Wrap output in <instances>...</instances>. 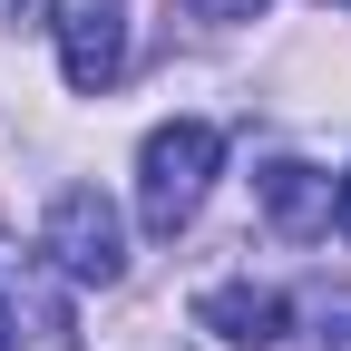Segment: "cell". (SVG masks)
<instances>
[{
  "instance_id": "cell-1",
  "label": "cell",
  "mask_w": 351,
  "mask_h": 351,
  "mask_svg": "<svg viewBox=\"0 0 351 351\" xmlns=\"http://www.w3.org/2000/svg\"><path fill=\"white\" fill-rule=\"evenodd\" d=\"M215 166H225V137H215L205 117H166L137 147V225L147 234H186L205 186H215Z\"/></svg>"
},
{
  "instance_id": "cell-2",
  "label": "cell",
  "mask_w": 351,
  "mask_h": 351,
  "mask_svg": "<svg viewBox=\"0 0 351 351\" xmlns=\"http://www.w3.org/2000/svg\"><path fill=\"white\" fill-rule=\"evenodd\" d=\"M39 254H49L69 283H98V293H108V283L127 274V215H117L98 186H59V195H49V225H39Z\"/></svg>"
},
{
  "instance_id": "cell-3",
  "label": "cell",
  "mask_w": 351,
  "mask_h": 351,
  "mask_svg": "<svg viewBox=\"0 0 351 351\" xmlns=\"http://www.w3.org/2000/svg\"><path fill=\"white\" fill-rule=\"evenodd\" d=\"M49 39H59V78L78 88V98H98V88H117V69H127V0H59Z\"/></svg>"
},
{
  "instance_id": "cell-4",
  "label": "cell",
  "mask_w": 351,
  "mask_h": 351,
  "mask_svg": "<svg viewBox=\"0 0 351 351\" xmlns=\"http://www.w3.org/2000/svg\"><path fill=\"white\" fill-rule=\"evenodd\" d=\"M195 322H205L215 341H234V351H274V341L293 332V302H283L274 283H205V293H195Z\"/></svg>"
},
{
  "instance_id": "cell-5",
  "label": "cell",
  "mask_w": 351,
  "mask_h": 351,
  "mask_svg": "<svg viewBox=\"0 0 351 351\" xmlns=\"http://www.w3.org/2000/svg\"><path fill=\"white\" fill-rule=\"evenodd\" d=\"M254 195H263V215H274L283 234H332V176H322V166L274 156V166L254 176Z\"/></svg>"
},
{
  "instance_id": "cell-6",
  "label": "cell",
  "mask_w": 351,
  "mask_h": 351,
  "mask_svg": "<svg viewBox=\"0 0 351 351\" xmlns=\"http://www.w3.org/2000/svg\"><path fill=\"white\" fill-rule=\"evenodd\" d=\"M313 351H351V293H322V322H313Z\"/></svg>"
},
{
  "instance_id": "cell-7",
  "label": "cell",
  "mask_w": 351,
  "mask_h": 351,
  "mask_svg": "<svg viewBox=\"0 0 351 351\" xmlns=\"http://www.w3.org/2000/svg\"><path fill=\"white\" fill-rule=\"evenodd\" d=\"M186 10H195V20H254L263 0H186Z\"/></svg>"
},
{
  "instance_id": "cell-8",
  "label": "cell",
  "mask_w": 351,
  "mask_h": 351,
  "mask_svg": "<svg viewBox=\"0 0 351 351\" xmlns=\"http://www.w3.org/2000/svg\"><path fill=\"white\" fill-rule=\"evenodd\" d=\"M332 234H341V244H351V166H341V176H332Z\"/></svg>"
},
{
  "instance_id": "cell-9",
  "label": "cell",
  "mask_w": 351,
  "mask_h": 351,
  "mask_svg": "<svg viewBox=\"0 0 351 351\" xmlns=\"http://www.w3.org/2000/svg\"><path fill=\"white\" fill-rule=\"evenodd\" d=\"M0 351H20V302L0 293Z\"/></svg>"
},
{
  "instance_id": "cell-10",
  "label": "cell",
  "mask_w": 351,
  "mask_h": 351,
  "mask_svg": "<svg viewBox=\"0 0 351 351\" xmlns=\"http://www.w3.org/2000/svg\"><path fill=\"white\" fill-rule=\"evenodd\" d=\"M29 10H39V0H0V20H29Z\"/></svg>"
}]
</instances>
